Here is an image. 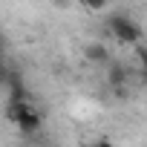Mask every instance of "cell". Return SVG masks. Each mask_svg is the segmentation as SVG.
Masks as SVG:
<instances>
[{"mask_svg":"<svg viewBox=\"0 0 147 147\" xmlns=\"http://www.w3.org/2000/svg\"><path fill=\"white\" fill-rule=\"evenodd\" d=\"M110 32H113L115 40H121V43H138V38H141L138 26H136L130 18H124V15H113V18H110Z\"/></svg>","mask_w":147,"mask_h":147,"instance_id":"obj_1","label":"cell"},{"mask_svg":"<svg viewBox=\"0 0 147 147\" xmlns=\"http://www.w3.org/2000/svg\"><path fill=\"white\" fill-rule=\"evenodd\" d=\"M15 118H18V127L23 133H38V127H40V115L29 104H18L15 107Z\"/></svg>","mask_w":147,"mask_h":147,"instance_id":"obj_2","label":"cell"},{"mask_svg":"<svg viewBox=\"0 0 147 147\" xmlns=\"http://www.w3.org/2000/svg\"><path fill=\"white\" fill-rule=\"evenodd\" d=\"M87 58H90V61H107V49H104L101 43H90V46H87Z\"/></svg>","mask_w":147,"mask_h":147,"instance_id":"obj_3","label":"cell"},{"mask_svg":"<svg viewBox=\"0 0 147 147\" xmlns=\"http://www.w3.org/2000/svg\"><path fill=\"white\" fill-rule=\"evenodd\" d=\"M84 3V9H90V12H104L107 6H110V0H81Z\"/></svg>","mask_w":147,"mask_h":147,"instance_id":"obj_4","label":"cell"}]
</instances>
